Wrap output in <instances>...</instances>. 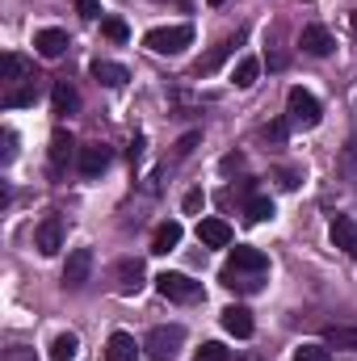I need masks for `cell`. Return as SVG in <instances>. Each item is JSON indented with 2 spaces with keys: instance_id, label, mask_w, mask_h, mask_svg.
I'll list each match as a JSON object with an SVG mask.
<instances>
[{
  "instance_id": "cell-12",
  "label": "cell",
  "mask_w": 357,
  "mask_h": 361,
  "mask_svg": "<svg viewBox=\"0 0 357 361\" xmlns=\"http://www.w3.org/2000/svg\"><path fill=\"white\" fill-rule=\"evenodd\" d=\"M332 244H337L345 257H357V223L349 214H337V219H332Z\"/></svg>"
},
{
  "instance_id": "cell-41",
  "label": "cell",
  "mask_w": 357,
  "mask_h": 361,
  "mask_svg": "<svg viewBox=\"0 0 357 361\" xmlns=\"http://www.w3.org/2000/svg\"><path fill=\"white\" fill-rule=\"evenodd\" d=\"M177 4H185V0H177Z\"/></svg>"
},
{
  "instance_id": "cell-5",
  "label": "cell",
  "mask_w": 357,
  "mask_h": 361,
  "mask_svg": "<svg viewBox=\"0 0 357 361\" xmlns=\"http://www.w3.org/2000/svg\"><path fill=\"white\" fill-rule=\"evenodd\" d=\"M34 248H38L42 257H55V252L63 248V219H59L55 210L34 227Z\"/></svg>"
},
{
  "instance_id": "cell-34",
  "label": "cell",
  "mask_w": 357,
  "mask_h": 361,
  "mask_svg": "<svg viewBox=\"0 0 357 361\" xmlns=\"http://www.w3.org/2000/svg\"><path fill=\"white\" fill-rule=\"evenodd\" d=\"M76 13H80L85 21H97V17H101V0H76Z\"/></svg>"
},
{
  "instance_id": "cell-32",
  "label": "cell",
  "mask_w": 357,
  "mask_h": 361,
  "mask_svg": "<svg viewBox=\"0 0 357 361\" xmlns=\"http://www.w3.org/2000/svg\"><path fill=\"white\" fill-rule=\"evenodd\" d=\"M193 361H227V349L219 345V341H206L202 349H198V357Z\"/></svg>"
},
{
  "instance_id": "cell-28",
  "label": "cell",
  "mask_w": 357,
  "mask_h": 361,
  "mask_svg": "<svg viewBox=\"0 0 357 361\" xmlns=\"http://www.w3.org/2000/svg\"><path fill=\"white\" fill-rule=\"evenodd\" d=\"M101 34H105L109 42H126V38H131L126 21H118V17H105V21H101Z\"/></svg>"
},
{
  "instance_id": "cell-26",
  "label": "cell",
  "mask_w": 357,
  "mask_h": 361,
  "mask_svg": "<svg viewBox=\"0 0 357 361\" xmlns=\"http://www.w3.org/2000/svg\"><path fill=\"white\" fill-rule=\"evenodd\" d=\"M257 76H261V63H257V59H240V63H236V89H253Z\"/></svg>"
},
{
  "instance_id": "cell-40",
  "label": "cell",
  "mask_w": 357,
  "mask_h": 361,
  "mask_svg": "<svg viewBox=\"0 0 357 361\" xmlns=\"http://www.w3.org/2000/svg\"><path fill=\"white\" fill-rule=\"evenodd\" d=\"M210 4H214V8H219V4H223V0H210Z\"/></svg>"
},
{
  "instance_id": "cell-4",
  "label": "cell",
  "mask_w": 357,
  "mask_h": 361,
  "mask_svg": "<svg viewBox=\"0 0 357 361\" xmlns=\"http://www.w3.org/2000/svg\"><path fill=\"white\" fill-rule=\"evenodd\" d=\"M156 290L169 298V302H198L202 298V281L185 277V273H160L156 277Z\"/></svg>"
},
{
  "instance_id": "cell-13",
  "label": "cell",
  "mask_w": 357,
  "mask_h": 361,
  "mask_svg": "<svg viewBox=\"0 0 357 361\" xmlns=\"http://www.w3.org/2000/svg\"><path fill=\"white\" fill-rule=\"evenodd\" d=\"M34 51H38L42 59H59V55L68 51V34H63V30H38V34H34Z\"/></svg>"
},
{
  "instance_id": "cell-14",
  "label": "cell",
  "mask_w": 357,
  "mask_h": 361,
  "mask_svg": "<svg viewBox=\"0 0 357 361\" xmlns=\"http://www.w3.org/2000/svg\"><path fill=\"white\" fill-rule=\"evenodd\" d=\"M198 240H202L206 248H227V244H231V227H227L223 219H202V223H198Z\"/></svg>"
},
{
  "instance_id": "cell-23",
  "label": "cell",
  "mask_w": 357,
  "mask_h": 361,
  "mask_svg": "<svg viewBox=\"0 0 357 361\" xmlns=\"http://www.w3.org/2000/svg\"><path fill=\"white\" fill-rule=\"evenodd\" d=\"M105 361H135V336L131 332H114L105 341Z\"/></svg>"
},
{
  "instance_id": "cell-2",
  "label": "cell",
  "mask_w": 357,
  "mask_h": 361,
  "mask_svg": "<svg viewBox=\"0 0 357 361\" xmlns=\"http://www.w3.org/2000/svg\"><path fill=\"white\" fill-rule=\"evenodd\" d=\"M286 114H290V126H298V130H311V126H320V118H324L320 101H315L307 89H290V97H286Z\"/></svg>"
},
{
  "instance_id": "cell-20",
  "label": "cell",
  "mask_w": 357,
  "mask_h": 361,
  "mask_svg": "<svg viewBox=\"0 0 357 361\" xmlns=\"http://www.w3.org/2000/svg\"><path fill=\"white\" fill-rule=\"evenodd\" d=\"M223 328H227L236 341H248V336H253V311H248V307H227V311H223Z\"/></svg>"
},
{
  "instance_id": "cell-21",
  "label": "cell",
  "mask_w": 357,
  "mask_h": 361,
  "mask_svg": "<svg viewBox=\"0 0 357 361\" xmlns=\"http://www.w3.org/2000/svg\"><path fill=\"white\" fill-rule=\"evenodd\" d=\"M231 269H244V273H269V257L257 252V248H231Z\"/></svg>"
},
{
  "instance_id": "cell-10",
  "label": "cell",
  "mask_w": 357,
  "mask_h": 361,
  "mask_svg": "<svg viewBox=\"0 0 357 361\" xmlns=\"http://www.w3.org/2000/svg\"><path fill=\"white\" fill-rule=\"evenodd\" d=\"M298 47H303L307 55H315V59H324V55H332V47H337V38L328 34V25H303V34H298Z\"/></svg>"
},
{
  "instance_id": "cell-38",
  "label": "cell",
  "mask_w": 357,
  "mask_h": 361,
  "mask_svg": "<svg viewBox=\"0 0 357 361\" xmlns=\"http://www.w3.org/2000/svg\"><path fill=\"white\" fill-rule=\"evenodd\" d=\"M8 361H38V357H34L30 349H21V345H17V349H8Z\"/></svg>"
},
{
  "instance_id": "cell-17",
  "label": "cell",
  "mask_w": 357,
  "mask_h": 361,
  "mask_svg": "<svg viewBox=\"0 0 357 361\" xmlns=\"http://www.w3.org/2000/svg\"><path fill=\"white\" fill-rule=\"evenodd\" d=\"M223 286H227V290H240V294H253V290L265 286V273H244V269L223 265Z\"/></svg>"
},
{
  "instance_id": "cell-39",
  "label": "cell",
  "mask_w": 357,
  "mask_h": 361,
  "mask_svg": "<svg viewBox=\"0 0 357 361\" xmlns=\"http://www.w3.org/2000/svg\"><path fill=\"white\" fill-rule=\"evenodd\" d=\"M353 38H357V13H353Z\"/></svg>"
},
{
  "instance_id": "cell-24",
  "label": "cell",
  "mask_w": 357,
  "mask_h": 361,
  "mask_svg": "<svg viewBox=\"0 0 357 361\" xmlns=\"http://www.w3.org/2000/svg\"><path fill=\"white\" fill-rule=\"evenodd\" d=\"M38 80L42 76H34V80H25V85H17V89H8L0 101H4V109H21V105H34V97H38Z\"/></svg>"
},
{
  "instance_id": "cell-22",
  "label": "cell",
  "mask_w": 357,
  "mask_h": 361,
  "mask_svg": "<svg viewBox=\"0 0 357 361\" xmlns=\"http://www.w3.org/2000/svg\"><path fill=\"white\" fill-rule=\"evenodd\" d=\"M324 345H328V349L357 353V328H349V324H332V328H324Z\"/></svg>"
},
{
  "instance_id": "cell-3",
  "label": "cell",
  "mask_w": 357,
  "mask_h": 361,
  "mask_svg": "<svg viewBox=\"0 0 357 361\" xmlns=\"http://www.w3.org/2000/svg\"><path fill=\"white\" fill-rule=\"evenodd\" d=\"M143 42H147V51H156V55H181V51L193 42V25H160V30H152Z\"/></svg>"
},
{
  "instance_id": "cell-9",
  "label": "cell",
  "mask_w": 357,
  "mask_h": 361,
  "mask_svg": "<svg viewBox=\"0 0 357 361\" xmlns=\"http://www.w3.org/2000/svg\"><path fill=\"white\" fill-rule=\"evenodd\" d=\"M38 72L30 68V59H21V55H4L0 59V89H17V85H25V80H34Z\"/></svg>"
},
{
  "instance_id": "cell-11",
  "label": "cell",
  "mask_w": 357,
  "mask_h": 361,
  "mask_svg": "<svg viewBox=\"0 0 357 361\" xmlns=\"http://www.w3.org/2000/svg\"><path fill=\"white\" fill-rule=\"evenodd\" d=\"M109 160H114V152H109L105 143H85L80 156H76V164H80L85 177H101V173L109 169Z\"/></svg>"
},
{
  "instance_id": "cell-7",
  "label": "cell",
  "mask_w": 357,
  "mask_h": 361,
  "mask_svg": "<svg viewBox=\"0 0 357 361\" xmlns=\"http://www.w3.org/2000/svg\"><path fill=\"white\" fill-rule=\"evenodd\" d=\"M92 273V248H72L63 265V290H80Z\"/></svg>"
},
{
  "instance_id": "cell-15",
  "label": "cell",
  "mask_w": 357,
  "mask_h": 361,
  "mask_svg": "<svg viewBox=\"0 0 357 361\" xmlns=\"http://www.w3.org/2000/svg\"><path fill=\"white\" fill-rule=\"evenodd\" d=\"M51 105H55V114H63V118H72L76 109H80V92L72 80H55V89H51Z\"/></svg>"
},
{
  "instance_id": "cell-36",
  "label": "cell",
  "mask_w": 357,
  "mask_h": 361,
  "mask_svg": "<svg viewBox=\"0 0 357 361\" xmlns=\"http://www.w3.org/2000/svg\"><path fill=\"white\" fill-rule=\"evenodd\" d=\"M202 202H206V197H202V189H189V193H185V214L202 210Z\"/></svg>"
},
{
  "instance_id": "cell-29",
  "label": "cell",
  "mask_w": 357,
  "mask_h": 361,
  "mask_svg": "<svg viewBox=\"0 0 357 361\" xmlns=\"http://www.w3.org/2000/svg\"><path fill=\"white\" fill-rule=\"evenodd\" d=\"M286 130H290V122H269V126H261V139H265L269 147H282L286 143Z\"/></svg>"
},
{
  "instance_id": "cell-33",
  "label": "cell",
  "mask_w": 357,
  "mask_h": 361,
  "mask_svg": "<svg viewBox=\"0 0 357 361\" xmlns=\"http://www.w3.org/2000/svg\"><path fill=\"white\" fill-rule=\"evenodd\" d=\"M198 143H202V135H198V130H189V135H181V139H177V152H173V160H185V156H189V152H193Z\"/></svg>"
},
{
  "instance_id": "cell-19",
  "label": "cell",
  "mask_w": 357,
  "mask_h": 361,
  "mask_svg": "<svg viewBox=\"0 0 357 361\" xmlns=\"http://www.w3.org/2000/svg\"><path fill=\"white\" fill-rule=\"evenodd\" d=\"M92 80H97V85H105V89H122V85L131 80V72H126L122 63H109V59H97V63H92Z\"/></svg>"
},
{
  "instance_id": "cell-6",
  "label": "cell",
  "mask_w": 357,
  "mask_h": 361,
  "mask_svg": "<svg viewBox=\"0 0 357 361\" xmlns=\"http://www.w3.org/2000/svg\"><path fill=\"white\" fill-rule=\"evenodd\" d=\"M72 156H76V139H72L68 130H55V135H51V156H47V173L59 180L63 173H68Z\"/></svg>"
},
{
  "instance_id": "cell-31",
  "label": "cell",
  "mask_w": 357,
  "mask_h": 361,
  "mask_svg": "<svg viewBox=\"0 0 357 361\" xmlns=\"http://www.w3.org/2000/svg\"><path fill=\"white\" fill-rule=\"evenodd\" d=\"M341 173L345 177H357V135L345 143V152H341Z\"/></svg>"
},
{
  "instance_id": "cell-25",
  "label": "cell",
  "mask_w": 357,
  "mask_h": 361,
  "mask_svg": "<svg viewBox=\"0 0 357 361\" xmlns=\"http://www.w3.org/2000/svg\"><path fill=\"white\" fill-rule=\"evenodd\" d=\"M76 353H80V336H76V332H59V336L51 341V357L55 361H72Z\"/></svg>"
},
{
  "instance_id": "cell-16",
  "label": "cell",
  "mask_w": 357,
  "mask_h": 361,
  "mask_svg": "<svg viewBox=\"0 0 357 361\" xmlns=\"http://www.w3.org/2000/svg\"><path fill=\"white\" fill-rule=\"evenodd\" d=\"M181 235H185V227H181L177 219H169V223H160L156 227V235H152V252L156 257H164V252H173L181 244Z\"/></svg>"
},
{
  "instance_id": "cell-35",
  "label": "cell",
  "mask_w": 357,
  "mask_h": 361,
  "mask_svg": "<svg viewBox=\"0 0 357 361\" xmlns=\"http://www.w3.org/2000/svg\"><path fill=\"white\" fill-rule=\"evenodd\" d=\"M13 156H17V135H13V130H4V152H0V164H13Z\"/></svg>"
},
{
  "instance_id": "cell-30",
  "label": "cell",
  "mask_w": 357,
  "mask_h": 361,
  "mask_svg": "<svg viewBox=\"0 0 357 361\" xmlns=\"http://www.w3.org/2000/svg\"><path fill=\"white\" fill-rule=\"evenodd\" d=\"M294 361H332V349L328 345H303L294 353Z\"/></svg>"
},
{
  "instance_id": "cell-8",
  "label": "cell",
  "mask_w": 357,
  "mask_h": 361,
  "mask_svg": "<svg viewBox=\"0 0 357 361\" xmlns=\"http://www.w3.org/2000/svg\"><path fill=\"white\" fill-rule=\"evenodd\" d=\"M114 290H118L122 298L139 294V290H143V261H135V257L118 261V265H114Z\"/></svg>"
},
{
  "instance_id": "cell-1",
  "label": "cell",
  "mask_w": 357,
  "mask_h": 361,
  "mask_svg": "<svg viewBox=\"0 0 357 361\" xmlns=\"http://www.w3.org/2000/svg\"><path fill=\"white\" fill-rule=\"evenodd\" d=\"M181 345H185V328H181V324H160V328H152L147 341H143V349H147L152 361H173Z\"/></svg>"
},
{
  "instance_id": "cell-18",
  "label": "cell",
  "mask_w": 357,
  "mask_h": 361,
  "mask_svg": "<svg viewBox=\"0 0 357 361\" xmlns=\"http://www.w3.org/2000/svg\"><path fill=\"white\" fill-rule=\"evenodd\" d=\"M236 42H240V38H223L219 47H210V55H202V59L193 63V76H198V80H202V76H210V72H214V68H219L231 51H236Z\"/></svg>"
},
{
  "instance_id": "cell-27",
  "label": "cell",
  "mask_w": 357,
  "mask_h": 361,
  "mask_svg": "<svg viewBox=\"0 0 357 361\" xmlns=\"http://www.w3.org/2000/svg\"><path fill=\"white\" fill-rule=\"evenodd\" d=\"M244 214H248L253 223H261V219L273 214V202H269V197H248V202H244Z\"/></svg>"
},
{
  "instance_id": "cell-37",
  "label": "cell",
  "mask_w": 357,
  "mask_h": 361,
  "mask_svg": "<svg viewBox=\"0 0 357 361\" xmlns=\"http://www.w3.org/2000/svg\"><path fill=\"white\" fill-rule=\"evenodd\" d=\"M236 169H244V156H223V173H236Z\"/></svg>"
}]
</instances>
